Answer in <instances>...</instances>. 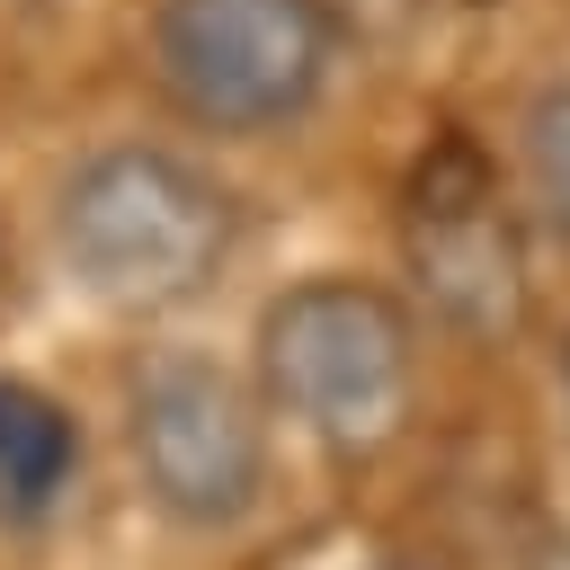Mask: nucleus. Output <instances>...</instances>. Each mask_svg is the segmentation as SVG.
I'll return each instance as SVG.
<instances>
[{
    "instance_id": "10",
    "label": "nucleus",
    "mask_w": 570,
    "mask_h": 570,
    "mask_svg": "<svg viewBox=\"0 0 570 570\" xmlns=\"http://www.w3.org/2000/svg\"><path fill=\"white\" fill-rule=\"evenodd\" d=\"M383 570H428V561H383Z\"/></svg>"
},
{
    "instance_id": "9",
    "label": "nucleus",
    "mask_w": 570,
    "mask_h": 570,
    "mask_svg": "<svg viewBox=\"0 0 570 570\" xmlns=\"http://www.w3.org/2000/svg\"><path fill=\"white\" fill-rule=\"evenodd\" d=\"M561 419H570V338H561Z\"/></svg>"
},
{
    "instance_id": "4",
    "label": "nucleus",
    "mask_w": 570,
    "mask_h": 570,
    "mask_svg": "<svg viewBox=\"0 0 570 570\" xmlns=\"http://www.w3.org/2000/svg\"><path fill=\"white\" fill-rule=\"evenodd\" d=\"M125 454L169 525L223 534L267 499V401L223 356L160 347L125 383Z\"/></svg>"
},
{
    "instance_id": "6",
    "label": "nucleus",
    "mask_w": 570,
    "mask_h": 570,
    "mask_svg": "<svg viewBox=\"0 0 570 570\" xmlns=\"http://www.w3.org/2000/svg\"><path fill=\"white\" fill-rule=\"evenodd\" d=\"M71 472V419L27 392V383H0V499L9 508H45Z\"/></svg>"
},
{
    "instance_id": "1",
    "label": "nucleus",
    "mask_w": 570,
    "mask_h": 570,
    "mask_svg": "<svg viewBox=\"0 0 570 570\" xmlns=\"http://www.w3.org/2000/svg\"><path fill=\"white\" fill-rule=\"evenodd\" d=\"M232 187L169 142H107L53 187V258L98 312H178L232 267Z\"/></svg>"
},
{
    "instance_id": "2",
    "label": "nucleus",
    "mask_w": 570,
    "mask_h": 570,
    "mask_svg": "<svg viewBox=\"0 0 570 570\" xmlns=\"http://www.w3.org/2000/svg\"><path fill=\"white\" fill-rule=\"evenodd\" d=\"M249 383L267 419L330 454H374L419 401V321L374 276H303L267 294L249 338Z\"/></svg>"
},
{
    "instance_id": "8",
    "label": "nucleus",
    "mask_w": 570,
    "mask_h": 570,
    "mask_svg": "<svg viewBox=\"0 0 570 570\" xmlns=\"http://www.w3.org/2000/svg\"><path fill=\"white\" fill-rule=\"evenodd\" d=\"M525 570H570V525H552V534H534V552H525Z\"/></svg>"
},
{
    "instance_id": "5",
    "label": "nucleus",
    "mask_w": 570,
    "mask_h": 570,
    "mask_svg": "<svg viewBox=\"0 0 570 570\" xmlns=\"http://www.w3.org/2000/svg\"><path fill=\"white\" fill-rule=\"evenodd\" d=\"M401 258H410L419 303L454 338H508L525 321V232L472 142H445L436 160H419Z\"/></svg>"
},
{
    "instance_id": "3",
    "label": "nucleus",
    "mask_w": 570,
    "mask_h": 570,
    "mask_svg": "<svg viewBox=\"0 0 570 570\" xmlns=\"http://www.w3.org/2000/svg\"><path fill=\"white\" fill-rule=\"evenodd\" d=\"M338 27L321 0H151V71L205 134L258 142L321 107Z\"/></svg>"
},
{
    "instance_id": "7",
    "label": "nucleus",
    "mask_w": 570,
    "mask_h": 570,
    "mask_svg": "<svg viewBox=\"0 0 570 570\" xmlns=\"http://www.w3.org/2000/svg\"><path fill=\"white\" fill-rule=\"evenodd\" d=\"M517 187H525V214L552 240H570V80H543L517 107Z\"/></svg>"
}]
</instances>
